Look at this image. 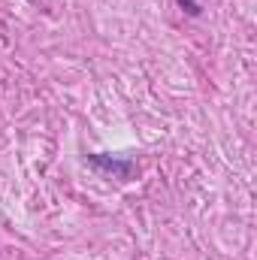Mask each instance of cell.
<instances>
[{
  "instance_id": "cell-1",
  "label": "cell",
  "mask_w": 257,
  "mask_h": 260,
  "mask_svg": "<svg viewBox=\"0 0 257 260\" xmlns=\"http://www.w3.org/2000/svg\"><path fill=\"white\" fill-rule=\"evenodd\" d=\"M91 164L94 167H103V170H109V173H115L121 179H130V173H133V164L130 160H115V157H106V154H91Z\"/></svg>"
},
{
  "instance_id": "cell-2",
  "label": "cell",
  "mask_w": 257,
  "mask_h": 260,
  "mask_svg": "<svg viewBox=\"0 0 257 260\" xmlns=\"http://www.w3.org/2000/svg\"><path fill=\"white\" fill-rule=\"evenodd\" d=\"M176 3H179V6H182L185 12H191V15H200V9H203V6H200L197 0H176Z\"/></svg>"
}]
</instances>
